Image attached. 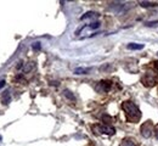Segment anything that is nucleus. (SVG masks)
I'll list each match as a JSON object with an SVG mask.
<instances>
[{
	"mask_svg": "<svg viewBox=\"0 0 158 146\" xmlns=\"http://www.w3.org/2000/svg\"><path fill=\"white\" fill-rule=\"evenodd\" d=\"M5 86V80L3 79V80H0V89H2V88H4Z\"/></svg>",
	"mask_w": 158,
	"mask_h": 146,
	"instance_id": "14",
	"label": "nucleus"
},
{
	"mask_svg": "<svg viewBox=\"0 0 158 146\" xmlns=\"http://www.w3.org/2000/svg\"><path fill=\"white\" fill-rule=\"evenodd\" d=\"M120 146H136L135 142L130 139H124L122 142H120Z\"/></svg>",
	"mask_w": 158,
	"mask_h": 146,
	"instance_id": "9",
	"label": "nucleus"
},
{
	"mask_svg": "<svg viewBox=\"0 0 158 146\" xmlns=\"http://www.w3.org/2000/svg\"><path fill=\"white\" fill-rule=\"evenodd\" d=\"M0 140H2V136H0Z\"/></svg>",
	"mask_w": 158,
	"mask_h": 146,
	"instance_id": "18",
	"label": "nucleus"
},
{
	"mask_svg": "<svg viewBox=\"0 0 158 146\" xmlns=\"http://www.w3.org/2000/svg\"><path fill=\"white\" fill-rule=\"evenodd\" d=\"M94 17H98V14H96V12H94V11H89V12L84 14V15L80 17V20H82V21H84V20H88V18H94Z\"/></svg>",
	"mask_w": 158,
	"mask_h": 146,
	"instance_id": "7",
	"label": "nucleus"
},
{
	"mask_svg": "<svg viewBox=\"0 0 158 146\" xmlns=\"http://www.w3.org/2000/svg\"><path fill=\"white\" fill-rule=\"evenodd\" d=\"M145 26L147 27H153V26H158V21H152V22H146Z\"/></svg>",
	"mask_w": 158,
	"mask_h": 146,
	"instance_id": "12",
	"label": "nucleus"
},
{
	"mask_svg": "<svg viewBox=\"0 0 158 146\" xmlns=\"http://www.w3.org/2000/svg\"><path fill=\"white\" fill-rule=\"evenodd\" d=\"M140 132H141L142 136H145V138H151V136H152V132H153V126H152V123H151L150 121L145 122V123L141 126Z\"/></svg>",
	"mask_w": 158,
	"mask_h": 146,
	"instance_id": "3",
	"label": "nucleus"
},
{
	"mask_svg": "<svg viewBox=\"0 0 158 146\" xmlns=\"http://www.w3.org/2000/svg\"><path fill=\"white\" fill-rule=\"evenodd\" d=\"M89 72V70H85V68H82V67H78L74 70V73L76 74H86Z\"/></svg>",
	"mask_w": 158,
	"mask_h": 146,
	"instance_id": "10",
	"label": "nucleus"
},
{
	"mask_svg": "<svg viewBox=\"0 0 158 146\" xmlns=\"http://www.w3.org/2000/svg\"><path fill=\"white\" fill-rule=\"evenodd\" d=\"M99 26H100V23H99V22H95V23H91V24H90V27H91V28H94V29H95V28H98Z\"/></svg>",
	"mask_w": 158,
	"mask_h": 146,
	"instance_id": "13",
	"label": "nucleus"
},
{
	"mask_svg": "<svg viewBox=\"0 0 158 146\" xmlns=\"http://www.w3.org/2000/svg\"><path fill=\"white\" fill-rule=\"evenodd\" d=\"M63 94H65L66 96H68V99H70V100H74V95H73L71 92H68V90H65V92H63Z\"/></svg>",
	"mask_w": 158,
	"mask_h": 146,
	"instance_id": "11",
	"label": "nucleus"
},
{
	"mask_svg": "<svg viewBox=\"0 0 158 146\" xmlns=\"http://www.w3.org/2000/svg\"><path fill=\"white\" fill-rule=\"evenodd\" d=\"M99 128V132L102 134H107V135H113L116 133V129L113 127H107V126H96Z\"/></svg>",
	"mask_w": 158,
	"mask_h": 146,
	"instance_id": "4",
	"label": "nucleus"
},
{
	"mask_svg": "<svg viewBox=\"0 0 158 146\" xmlns=\"http://www.w3.org/2000/svg\"><path fill=\"white\" fill-rule=\"evenodd\" d=\"M128 48L129 50H141L144 49V44H138V43H129L128 44Z\"/></svg>",
	"mask_w": 158,
	"mask_h": 146,
	"instance_id": "6",
	"label": "nucleus"
},
{
	"mask_svg": "<svg viewBox=\"0 0 158 146\" xmlns=\"http://www.w3.org/2000/svg\"><path fill=\"white\" fill-rule=\"evenodd\" d=\"M122 108L125 111L126 117L130 122H139L141 118V112L139 110V107L133 104L132 101H124L122 104Z\"/></svg>",
	"mask_w": 158,
	"mask_h": 146,
	"instance_id": "1",
	"label": "nucleus"
},
{
	"mask_svg": "<svg viewBox=\"0 0 158 146\" xmlns=\"http://www.w3.org/2000/svg\"><path fill=\"white\" fill-rule=\"evenodd\" d=\"M154 135H156V138L158 139V126L156 127V130H154Z\"/></svg>",
	"mask_w": 158,
	"mask_h": 146,
	"instance_id": "15",
	"label": "nucleus"
},
{
	"mask_svg": "<svg viewBox=\"0 0 158 146\" xmlns=\"http://www.w3.org/2000/svg\"><path fill=\"white\" fill-rule=\"evenodd\" d=\"M141 82H142V84L146 85L147 88H151V86L156 85V83L158 82V76H157L153 71H147V72L144 74Z\"/></svg>",
	"mask_w": 158,
	"mask_h": 146,
	"instance_id": "2",
	"label": "nucleus"
},
{
	"mask_svg": "<svg viewBox=\"0 0 158 146\" xmlns=\"http://www.w3.org/2000/svg\"><path fill=\"white\" fill-rule=\"evenodd\" d=\"M156 66H157V70H158V62H157V64H156Z\"/></svg>",
	"mask_w": 158,
	"mask_h": 146,
	"instance_id": "16",
	"label": "nucleus"
},
{
	"mask_svg": "<svg viewBox=\"0 0 158 146\" xmlns=\"http://www.w3.org/2000/svg\"><path fill=\"white\" fill-rule=\"evenodd\" d=\"M111 83L110 82H107V80H102V82H100L98 85H96V88H98V90H101V92H108L110 89H111Z\"/></svg>",
	"mask_w": 158,
	"mask_h": 146,
	"instance_id": "5",
	"label": "nucleus"
},
{
	"mask_svg": "<svg viewBox=\"0 0 158 146\" xmlns=\"http://www.w3.org/2000/svg\"><path fill=\"white\" fill-rule=\"evenodd\" d=\"M157 56H158V51H157Z\"/></svg>",
	"mask_w": 158,
	"mask_h": 146,
	"instance_id": "17",
	"label": "nucleus"
},
{
	"mask_svg": "<svg viewBox=\"0 0 158 146\" xmlns=\"http://www.w3.org/2000/svg\"><path fill=\"white\" fill-rule=\"evenodd\" d=\"M158 4L157 3H151V2H140L141 8H156Z\"/></svg>",
	"mask_w": 158,
	"mask_h": 146,
	"instance_id": "8",
	"label": "nucleus"
}]
</instances>
